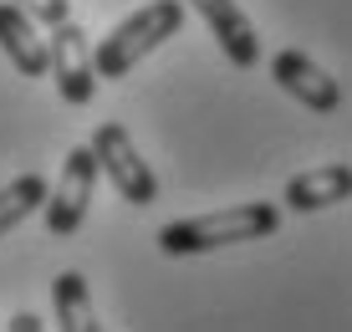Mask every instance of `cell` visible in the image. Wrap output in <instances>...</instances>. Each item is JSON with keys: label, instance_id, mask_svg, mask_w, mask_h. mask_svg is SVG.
I'll return each mask as SVG.
<instances>
[{"label": "cell", "instance_id": "1", "mask_svg": "<svg viewBox=\"0 0 352 332\" xmlns=\"http://www.w3.org/2000/svg\"><path fill=\"white\" fill-rule=\"evenodd\" d=\"M276 230H281V210L265 205V200H250V205H230V210L174 220V225H164L153 240H159L164 256H204V251H220V245L265 240V236H276Z\"/></svg>", "mask_w": 352, "mask_h": 332}, {"label": "cell", "instance_id": "2", "mask_svg": "<svg viewBox=\"0 0 352 332\" xmlns=\"http://www.w3.org/2000/svg\"><path fill=\"white\" fill-rule=\"evenodd\" d=\"M179 26H184V0H148V6H138L97 41V52H92L97 77L123 82L148 52H159L168 36H179Z\"/></svg>", "mask_w": 352, "mask_h": 332}, {"label": "cell", "instance_id": "3", "mask_svg": "<svg viewBox=\"0 0 352 332\" xmlns=\"http://www.w3.org/2000/svg\"><path fill=\"white\" fill-rule=\"evenodd\" d=\"M97 154H92V143L87 149H72L67 154V164H62V179L52 184V194H46V230H52V240H67V236H77L82 230V220H87V205H92V189H97Z\"/></svg>", "mask_w": 352, "mask_h": 332}, {"label": "cell", "instance_id": "4", "mask_svg": "<svg viewBox=\"0 0 352 332\" xmlns=\"http://www.w3.org/2000/svg\"><path fill=\"white\" fill-rule=\"evenodd\" d=\"M92 154H97V169L113 179V189L123 194L128 205H138V210H143V205L159 200V174L138 158V149H133V138H128L123 123H102V128L92 133Z\"/></svg>", "mask_w": 352, "mask_h": 332}, {"label": "cell", "instance_id": "5", "mask_svg": "<svg viewBox=\"0 0 352 332\" xmlns=\"http://www.w3.org/2000/svg\"><path fill=\"white\" fill-rule=\"evenodd\" d=\"M46 46H52V72H46V77H56V92H62V103L87 107L92 92H97V67H92V56H87L82 26L67 16L62 26H52Z\"/></svg>", "mask_w": 352, "mask_h": 332}, {"label": "cell", "instance_id": "6", "mask_svg": "<svg viewBox=\"0 0 352 332\" xmlns=\"http://www.w3.org/2000/svg\"><path fill=\"white\" fill-rule=\"evenodd\" d=\"M271 77H276V87L291 92L301 107H311V113H337V107H342L337 77H327L307 52H276L271 56Z\"/></svg>", "mask_w": 352, "mask_h": 332}, {"label": "cell", "instance_id": "7", "mask_svg": "<svg viewBox=\"0 0 352 332\" xmlns=\"http://www.w3.org/2000/svg\"><path fill=\"white\" fill-rule=\"evenodd\" d=\"M0 52L10 56V67L21 77H46L52 72V46L41 36V21L31 10H21L16 0H0Z\"/></svg>", "mask_w": 352, "mask_h": 332}, {"label": "cell", "instance_id": "8", "mask_svg": "<svg viewBox=\"0 0 352 332\" xmlns=\"http://www.w3.org/2000/svg\"><path fill=\"white\" fill-rule=\"evenodd\" d=\"M194 10L204 16V26H210V36L220 41V52L235 61L240 72H250L261 61V36L256 26H250V16L235 6V0H189Z\"/></svg>", "mask_w": 352, "mask_h": 332}, {"label": "cell", "instance_id": "9", "mask_svg": "<svg viewBox=\"0 0 352 332\" xmlns=\"http://www.w3.org/2000/svg\"><path fill=\"white\" fill-rule=\"evenodd\" d=\"M286 210L296 215H311V210H327V205H342L352 200V169L347 164H322V169H307L286 184Z\"/></svg>", "mask_w": 352, "mask_h": 332}, {"label": "cell", "instance_id": "10", "mask_svg": "<svg viewBox=\"0 0 352 332\" xmlns=\"http://www.w3.org/2000/svg\"><path fill=\"white\" fill-rule=\"evenodd\" d=\"M52 307H56V327H67V332H97L102 327L97 312H92V291H87V276L82 271H62L52 281Z\"/></svg>", "mask_w": 352, "mask_h": 332}, {"label": "cell", "instance_id": "11", "mask_svg": "<svg viewBox=\"0 0 352 332\" xmlns=\"http://www.w3.org/2000/svg\"><path fill=\"white\" fill-rule=\"evenodd\" d=\"M46 194H52V184H46L41 174H21V179H10L6 189H0V236H10L21 220H31V215L46 205Z\"/></svg>", "mask_w": 352, "mask_h": 332}, {"label": "cell", "instance_id": "12", "mask_svg": "<svg viewBox=\"0 0 352 332\" xmlns=\"http://www.w3.org/2000/svg\"><path fill=\"white\" fill-rule=\"evenodd\" d=\"M16 6H21V10H31V16L41 21L46 31H52V26H62V21L72 16V6H67V0H16Z\"/></svg>", "mask_w": 352, "mask_h": 332}, {"label": "cell", "instance_id": "13", "mask_svg": "<svg viewBox=\"0 0 352 332\" xmlns=\"http://www.w3.org/2000/svg\"><path fill=\"white\" fill-rule=\"evenodd\" d=\"M10 327H16V332H36V327H41V317H36V312H16V317H10Z\"/></svg>", "mask_w": 352, "mask_h": 332}]
</instances>
